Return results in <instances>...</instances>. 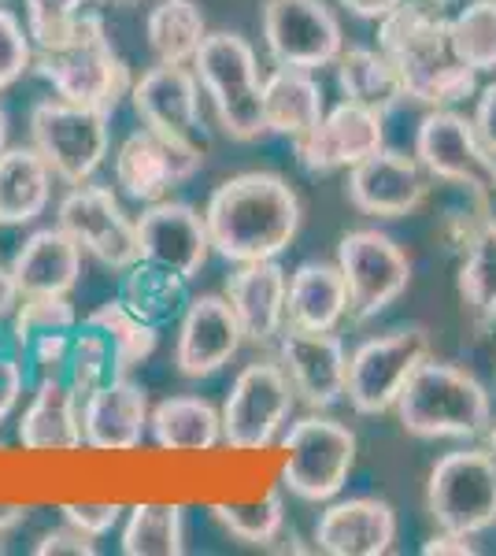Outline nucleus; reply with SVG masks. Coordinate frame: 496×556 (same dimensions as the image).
Masks as SVG:
<instances>
[{
	"instance_id": "obj_45",
	"label": "nucleus",
	"mask_w": 496,
	"mask_h": 556,
	"mask_svg": "<svg viewBox=\"0 0 496 556\" xmlns=\"http://www.w3.org/2000/svg\"><path fill=\"white\" fill-rule=\"evenodd\" d=\"M60 513L63 519H67L71 527H78L82 534L89 538H104V534H112L115 527L123 523V516H126V508L123 505H93V501H82V505H60Z\"/></svg>"
},
{
	"instance_id": "obj_37",
	"label": "nucleus",
	"mask_w": 496,
	"mask_h": 556,
	"mask_svg": "<svg viewBox=\"0 0 496 556\" xmlns=\"http://www.w3.org/2000/svg\"><path fill=\"white\" fill-rule=\"evenodd\" d=\"M212 519L233 542L267 549L285 534V501L275 490L264 501H252V505H212Z\"/></svg>"
},
{
	"instance_id": "obj_12",
	"label": "nucleus",
	"mask_w": 496,
	"mask_h": 556,
	"mask_svg": "<svg viewBox=\"0 0 496 556\" xmlns=\"http://www.w3.org/2000/svg\"><path fill=\"white\" fill-rule=\"evenodd\" d=\"M204 167V149L193 138H167L149 127L123 138L112 156V175L123 197L138 204L164 201L170 190L186 186Z\"/></svg>"
},
{
	"instance_id": "obj_3",
	"label": "nucleus",
	"mask_w": 496,
	"mask_h": 556,
	"mask_svg": "<svg viewBox=\"0 0 496 556\" xmlns=\"http://www.w3.org/2000/svg\"><path fill=\"white\" fill-rule=\"evenodd\" d=\"M404 434L422 442H474L493 424V397L467 367L427 356L396 397Z\"/></svg>"
},
{
	"instance_id": "obj_39",
	"label": "nucleus",
	"mask_w": 496,
	"mask_h": 556,
	"mask_svg": "<svg viewBox=\"0 0 496 556\" xmlns=\"http://www.w3.org/2000/svg\"><path fill=\"white\" fill-rule=\"evenodd\" d=\"M71 390L78 397H89L97 386H104L107 379H115V356L107 338L89 323H78L75 334H71V356H67V371H63Z\"/></svg>"
},
{
	"instance_id": "obj_34",
	"label": "nucleus",
	"mask_w": 496,
	"mask_h": 556,
	"mask_svg": "<svg viewBox=\"0 0 496 556\" xmlns=\"http://www.w3.org/2000/svg\"><path fill=\"white\" fill-rule=\"evenodd\" d=\"M119 549L126 556H182L186 553V513L182 505L145 501L126 508Z\"/></svg>"
},
{
	"instance_id": "obj_20",
	"label": "nucleus",
	"mask_w": 496,
	"mask_h": 556,
	"mask_svg": "<svg viewBox=\"0 0 496 556\" xmlns=\"http://www.w3.org/2000/svg\"><path fill=\"white\" fill-rule=\"evenodd\" d=\"M138 249L149 264L170 267L182 278H196L212 260L204 212L186 201H170V197L145 204V212L138 215Z\"/></svg>"
},
{
	"instance_id": "obj_57",
	"label": "nucleus",
	"mask_w": 496,
	"mask_h": 556,
	"mask_svg": "<svg viewBox=\"0 0 496 556\" xmlns=\"http://www.w3.org/2000/svg\"><path fill=\"white\" fill-rule=\"evenodd\" d=\"M427 4H437V8H445V4H459V0H427Z\"/></svg>"
},
{
	"instance_id": "obj_19",
	"label": "nucleus",
	"mask_w": 496,
	"mask_h": 556,
	"mask_svg": "<svg viewBox=\"0 0 496 556\" xmlns=\"http://www.w3.org/2000/svg\"><path fill=\"white\" fill-rule=\"evenodd\" d=\"M304 172L330 175L341 167H356L371 152L385 149V115L364 104L341 101L319 119V127L293 141Z\"/></svg>"
},
{
	"instance_id": "obj_42",
	"label": "nucleus",
	"mask_w": 496,
	"mask_h": 556,
	"mask_svg": "<svg viewBox=\"0 0 496 556\" xmlns=\"http://www.w3.org/2000/svg\"><path fill=\"white\" fill-rule=\"evenodd\" d=\"M34 38L26 30V23L15 12L0 8V93L23 83L34 71Z\"/></svg>"
},
{
	"instance_id": "obj_40",
	"label": "nucleus",
	"mask_w": 496,
	"mask_h": 556,
	"mask_svg": "<svg viewBox=\"0 0 496 556\" xmlns=\"http://www.w3.org/2000/svg\"><path fill=\"white\" fill-rule=\"evenodd\" d=\"M78 312L71 298H23L12 316V345L23 349L38 334H52V330H75Z\"/></svg>"
},
{
	"instance_id": "obj_54",
	"label": "nucleus",
	"mask_w": 496,
	"mask_h": 556,
	"mask_svg": "<svg viewBox=\"0 0 496 556\" xmlns=\"http://www.w3.org/2000/svg\"><path fill=\"white\" fill-rule=\"evenodd\" d=\"M93 4H101V8H119V12H126V8H138L141 0H93Z\"/></svg>"
},
{
	"instance_id": "obj_43",
	"label": "nucleus",
	"mask_w": 496,
	"mask_h": 556,
	"mask_svg": "<svg viewBox=\"0 0 496 556\" xmlns=\"http://www.w3.org/2000/svg\"><path fill=\"white\" fill-rule=\"evenodd\" d=\"M26 382H30L26 361L20 349L12 345V338H8V342H0V427H4L8 419L15 416V408L23 405Z\"/></svg>"
},
{
	"instance_id": "obj_32",
	"label": "nucleus",
	"mask_w": 496,
	"mask_h": 556,
	"mask_svg": "<svg viewBox=\"0 0 496 556\" xmlns=\"http://www.w3.org/2000/svg\"><path fill=\"white\" fill-rule=\"evenodd\" d=\"M119 301L133 316L152 323V327H167V323L182 319V312L189 304V278L170 271V267L138 260V264H130L123 271Z\"/></svg>"
},
{
	"instance_id": "obj_56",
	"label": "nucleus",
	"mask_w": 496,
	"mask_h": 556,
	"mask_svg": "<svg viewBox=\"0 0 496 556\" xmlns=\"http://www.w3.org/2000/svg\"><path fill=\"white\" fill-rule=\"evenodd\" d=\"M485 442H489V450L496 453V419L489 424V430H485Z\"/></svg>"
},
{
	"instance_id": "obj_2",
	"label": "nucleus",
	"mask_w": 496,
	"mask_h": 556,
	"mask_svg": "<svg viewBox=\"0 0 496 556\" xmlns=\"http://www.w3.org/2000/svg\"><path fill=\"white\" fill-rule=\"evenodd\" d=\"M378 49L390 56L404 97L427 108H453L478 93V71L453 49L448 15L427 0H404L378 23Z\"/></svg>"
},
{
	"instance_id": "obj_29",
	"label": "nucleus",
	"mask_w": 496,
	"mask_h": 556,
	"mask_svg": "<svg viewBox=\"0 0 496 556\" xmlns=\"http://www.w3.org/2000/svg\"><path fill=\"white\" fill-rule=\"evenodd\" d=\"M149 438L164 453H212L222 445V416L207 397H164L152 405Z\"/></svg>"
},
{
	"instance_id": "obj_10",
	"label": "nucleus",
	"mask_w": 496,
	"mask_h": 556,
	"mask_svg": "<svg viewBox=\"0 0 496 556\" xmlns=\"http://www.w3.org/2000/svg\"><path fill=\"white\" fill-rule=\"evenodd\" d=\"M427 513L441 531L485 534L496 527V453L453 450L430 468Z\"/></svg>"
},
{
	"instance_id": "obj_24",
	"label": "nucleus",
	"mask_w": 496,
	"mask_h": 556,
	"mask_svg": "<svg viewBox=\"0 0 496 556\" xmlns=\"http://www.w3.org/2000/svg\"><path fill=\"white\" fill-rule=\"evenodd\" d=\"M227 301L238 316L245 342L270 345L285 330V298H290V271L278 260H252L227 275Z\"/></svg>"
},
{
	"instance_id": "obj_30",
	"label": "nucleus",
	"mask_w": 496,
	"mask_h": 556,
	"mask_svg": "<svg viewBox=\"0 0 496 556\" xmlns=\"http://www.w3.org/2000/svg\"><path fill=\"white\" fill-rule=\"evenodd\" d=\"M264 115L267 130L278 138H304L308 130L319 127L327 115V101H322V86L315 71L304 67H275L264 78Z\"/></svg>"
},
{
	"instance_id": "obj_52",
	"label": "nucleus",
	"mask_w": 496,
	"mask_h": 556,
	"mask_svg": "<svg viewBox=\"0 0 496 556\" xmlns=\"http://www.w3.org/2000/svg\"><path fill=\"white\" fill-rule=\"evenodd\" d=\"M20 301H23V293H20V286H15L12 267L0 264V323H12L15 308H20Z\"/></svg>"
},
{
	"instance_id": "obj_27",
	"label": "nucleus",
	"mask_w": 496,
	"mask_h": 556,
	"mask_svg": "<svg viewBox=\"0 0 496 556\" xmlns=\"http://www.w3.org/2000/svg\"><path fill=\"white\" fill-rule=\"evenodd\" d=\"M52 167L34 146H8L0 152V227L38 223L52 204Z\"/></svg>"
},
{
	"instance_id": "obj_51",
	"label": "nucleus",
	"mask_w": 496,
	"mask_h": 556,
	"mask_svg": "<svg viewBox=\"0 0 496 556\" xmlns=\"http://www.w3.org/2000/svg\"><path fill=\"white\" fill-rule=\"evenodd\" d=\"M471 208L478 212L482 227H496V175L489 178V182H482L471 190Z\"/></svg>"
},
{
	"instance_id": "obj_50",
	"label": "nucleus",
	"mask_w": 496,
	"mask_h": 556,
	"mask_svg": "<svg viewBox=\"0 0 496 556\" xmlns=\"http://www.w3.org/2000/svg\"><path fill=\"white\" fill-rule=\"evenodd\" d=\"M341 8H345L348 15H356V20H367V23H382L385 15L393 12V8H400L404 0H338Z\"/></svg>"
},
{
	"instance_id": "obj_4",
	"label": "nucleus",
	"mask_w": 496,
	"mask_h": 556,
	"mask_svg": "<svg viewBox=\"0 0 496 556\" xmlns=\"http://www.w3.org/2000/svg\"><path fill=\"white\" fill-rule=\"evenodd\" d=\"M34 75L52 86V93L71 104L97 108V112L115 115L126 97H130V67L115 52L112 38L104 30V20L97 12H82L75 34L56 49L34 52Z\"/></svg>"
},
{
	"instance_id": "obj_26",
	"label": "nucleus",
	"mask_w": 496,
	"mask_h": 556,
	"mask_svg": "<svg viewBox=\"0 0 496 556\" xmlns=\"http://www.w3.org/2000/svg\"><path fill=\"white\" fill-rule=\"evenodd\" d=\"M15 434H20V445L26 453L82 450V397L71 390L63 375L38 379L20 424H15Z\"/></svg>"
},
{
	"instance_id": "obj_36",
	"label": "nucleus",
	"mask_w": 496,
	"mask_h": 556,
	"mask_svg": "<svg viewBox=\"0 0 496 556\" xmlns=\"http://www.w3.org/2000/svg\"><path fill=\"white\" fill-rule=\"evenodd\" d=\"M456 290L463 312L478 327L496 323V227H482L471 245L459 253Z\"/></svg>"
},
{
	"instance_id": "obj_58",
	"label": "nucleus",
	"mask_w": 496,
	"mask_h": 556,
	"mask_svg": "<svg viewBox=\"0 0 496 556\" xmlns=\"http://www.w3.org/2000/svg\"><path fill=\"white\" fill-rule=\"evenodd\" d=\"M0 553H4V538H0Z\"/></svg>"
},
{
	"instance_id": "obj_55",
	"label": "nucleus",
	"mask_w": 496,
	"mask_h": 556,
	"mask_svg": "<svg viewBox=\"0 0 496 556\" xmlns=\"http://www.w3.org/2000/svg\"><path fill=\"white\" fill-rule=\"evenodd\" d=\"M8 149V112H4V104H0V152Z\"/></svg>"
},
{
	"instance_id": "obj_1",
	"label": "nucleus",
	"mask_w": 496,
	"mask_h": 556,
	"mask_svg": "<svg viewBox=\"0 0 496 556\" xmlns=\"http://www.w3.org/2000/svg\"><path fill=\"white\" fill-rule=\"evenodd\" d=\"M301 197L275 172H241L219 182L204 204L212 253L227 264L278 260L301 230Z\"/></svg>"
},
{
	"instance_id": "obj_49",
	"label": "nucleus",
	"mask_w": 496,
	"mask_h": 556,
	"mask_svg": "<svg viewBox=\"0 0 496 556\" xmlns=\"http://www.w3.org/2000/svg\"><path fill=\"white\" fill-rule=\"evenodd\" d=\"M474 130L485 141V149L496 152V83L485 89H478V104H474Z\"/></svg>"
},
{
	"instance_id": "obj_33",
	"label": "nucleus",
	"mask_w": 496,
	"mask_h": 556,
	"mask_svg": "<svg viewBox=\"0 0 496 556\" xmlns=\"http://www.w3.org/2000/svg\"><path fill=\"white\" fill-rule=\"evenodd\" d=\"M145 38L156 64H193L207 38V23L196 0H156L145 15Z\"/></svg>"
},
{
	"instance_id": "obj_25",
	"label": "nucleus",
	"mask_w": 496,
	"mask_h": 556,
	"mask_svg": "<svg viewBox=\"0 0 496 556\" xmlns=\"http://www.w3.org/2000/svg\"><path fill=\"white\" fill-rule=\"evenodd\" d=\"M82 245L60 227H41L15 249L12 275L23 298H71L82 278Z\"/></svg>"
},
{
	"instance_id": "obj_44",
	"label": "nucleus",
	"mask_w": 496,
	"mask_h": 556,
	"mask_svg": "<svg viewBox=\"0 0 496 556\" xmlns=\"http://www.w3.org/2000/svg\"><path fill=\"white\" fill-rule=\"evenodd\" d=\"M71 334H75V330H52V334H38L30 345L23 349V361L34 367L38 379H52V375L67 371Z\"/></svg>"
},
{
	"instance_id": "obj_38",
	"label": "nucleus",
	"mask_w": 496,
	"mask_h": 556,
	"mask_svg": "<svg viewBox=\"0 0 496 556\" xmlns=\"http://www.w3.org/2000/svg\"><path fill=\"white\" fill-rule=\"evenodd\" d=\"M453 49L467 67L496 71V0H471L448 20Z\"/></svg>"
},
{
	"instance_id": "obj_6",
	"label": "nucleus",
	"mask_w": 496,
	"mask_h": 556,
	"mask_svg": "<svg viewBox=\"0 0 496 556\" xmlns=\"http://www.w3.org/2000/svg\"><path fill=\"white\" fill-rule=\"evenodd\" d=\"M356 434L330 416H304L282 434V486L304 505H327L356 468Z\"/></svg>"
},
{
	"instance_id": "obj_5",
	"label": "nucleus",
	"mask_w": 496,
	"mask_h": 556,
	"mask_svg": "<svg viewBox=\"0 0 496 556\" xmlns=\"http://www.w3.org/2000/svg\"><path fill=\"white\" fill-rule=\"evenodd\" d=\"M193 75L201 83L204 97L212 101V112L219 119V130L230 141H259L267 138L264 115V78H259L256 49L233 30L207 34L201 52L193 56Z\"/></svg>"
},
{
	"instance_id": "obj_16",
	"label": "nucleus",
	"mask_w": 496,
	"mask_h": 556,
	"mask_svg": "<svg viewBox=\"0 0 496 556\" xmlns=\"http://www.w3.org/2000/svg\"><path fill=\"white\" fill-rule=\"evenodd\" d=\"M278 364L290 375L296 401L311 412H327L345 401L348 349L333 330L285 327L278 334Z\"/></svg>"
},
{
	"instance_id": "obj_11",
	"label": "nucleus",
	"mask_w": 496,
	"mask_h": 556,
	"mask_svg": "<svg viewBox=\"0 0 496 556\" xmlns=\"http://www.w3.org/2000/svg\"><path fill=\"white\" fill-rule=\"evenodd\" d=\"M341 278L348 290V316L374 319L411 286V256L382 230H348L338 241Z\"/></svg>"
},
{
	"instance_id": "obj_22",
	"label": "nucleus",
	"mask_w": 496,
	"mask_h": 556,
	"mask_svg": "<svg viewBox=\"0 0 496 556\" xmlns=\"http://www.w3.org/2000/svg\"><path fill=\"white\" fill-rule=\"evenodd\" d=\"M315 553L327 556H385L396 545V508L382 497L327 501L315 519Z\"/></svg>"
},
{
	"instance_id": "obj_28",
	"label": "nucleus",
	"mask_w": 496,
	"mask_h": 556,
	"mask_svg": "<svg viewBox=\"0 0 496 556\" xmlns=\"http://www.w3.org/2000/svg\"><path fill=\"white\" fill-rule=\"evenodd\" d=\"M348 316V290L338 264L327 260H304L290 275V298H285V327L301 330H338Z\"/></svg>"
},
{
	"instance_id": "obj_17",
	"label": "nucleus",
	"mask_w": 496,
	"mask_h": 556,
	"mask_svg": "<svg viewBox=\"0 0 496 556\" xmlns=\"http://www.w3.org/2000/svg\"><path fill=\"white\" fill-rule=\"evenodd\" d=\"M348 204L371 219H404L419 212L430 193V175L408 152L378 149L348 167Z\"/></svg>"
},
{
	"instance_id": "obj_14",
	"label": "nucleus",
	"mask_w": 496,
	"mask_h": 556,
	"mask_svg": "<svg viewBox=\"0 0 496 556\" xmlns=\"http://www.w3.org/2000/svg\"><path fill=\"white\" fill-rule=\"evenodd\" d=\"M264 45L278 67L322 71L345 52V34L327 0H264Z\"/></svg>"
},
{
	"instance_id": "obj_8",
	"label": "nucleus",
	"mask_w": 496,
	"mask_h": 556,
	"mask_svg": "<svg viewBox=\"0 0 496 556\" xmlns=\"http://www.w3.org/2000/svg\"><path fill=\"white\" fill-rule=\"evenodd\" d=\"M296 405V390L278 361H252L230 382L222 401V445L233 453H259L270 450L290 427Z\"/></svg>"
},
{
	"instance_id": "obj_53",
	"label": "nucleus",
	"mask_w": 496,
	"mask_h": 556,
	"mask_svg": "<svg viewBox=\"0 0 496 556\" xmlns=\"http://www.w3.org/2000/svg\"><path fill=\"white\" fill-rule=\"evenodd\" d=\"M26 516H30V508L26 505H0V538L20 531V527L26 523Z\"/></svg>"
},
{
	"instance_id": "obj_21",
	"label": "nucleus",
	"mask_w": 496,
	"mask_h": 556,
	"mask_svg": "<svg viewBox=\"0 0 496 556\" xmlns=\"http://www.w3.org/2000/svg\"><path fill=\"white\" fill-rule=\"evenodd\" d=\"M149 390L115 375L82 397V442L93 453H133L149 438Z\"/></svg>"
},
{
	"instance_id": "obj_23",
	"label": "nucleus",
	"mask_w": 496,
	"mask_h": 556,
	"mask_svg": "<svg viewBox=\"0 0 496 556\" xmlns=\"http://www.w3.org/2000/svg\"><path fill=\"white\" fill-rule=\"evenodd\" d=\"M130 104L141 127L167 138H193L201 130V83L186 64H156L130 86Z\"/></svg>"
},
{
	"instance_id": "obj_31",
	"label": "nucleus",
	"mask_w": 496,
	"mask_h": 556,
	"mask_svg": "<svg viewBox=\"0 0 496 556\" xmlns=\"http://www.w3.org/2000/svg\"><path fill=\"white\" fill-rule=\"evenodd\" d=\"M338 89H341V101H352V104H364L371 112H382L390 115L396 104H404V83L396 75V67L390 64L382 49H345L338 56Z\"/></svg>"
},
{
	"instance_id": "obj_9",
	"label": "nucleus",
	"mask_w": 496,
	"mask_h": 556,
	"mask_svg": "<svg viewBox=\"0 0 496 556\" xmlns=\"http://www.w3.org/2000/svg\"><path fill=\"white\" fill-rule=\"evenodd\" d=\"M430 356V330L419 323H404L385 334L359 342L348 353L345 401L359 416H385L396 408V397L408 386L415 367Z\"/></svg>"
},
{
	"instance_id": "obj_18",
	"label": "nucleus",
	"mask_w": 496,
	"mask_h": 556,
	"mask_svg": "<svg viewBox=\"0 0 496 556\" xmlns=\"http://www.w3.org/2000/svg\"><path fill=\"white\" fill-rule=\"evenodd\" d=\"M245 345V330L233 316L227 293H201L189 298L178 319L175 367L182 379H212Z\"/></svg>"
},
{
	"instance_id": "obj_7",
	"label": "nucleus",
	"mask_w": 496,
	"mask_h": 556,
	"mask_svg": "<svg viewBox=\"0 0 496 556\" xmlns=\"http://www.w3.org/2000/svg\"><path fill=\"white\" fill-rule=\"evenodd\" d=\"M30 146L41 152L60 182L82 186L112 156V115L49 97L30 112Z\"/></svg>"
},
{
	"instance_id": "obj_35",
	"label": "nucleus",
	"mask_w": 496,
	"mask_h": 556,
	"mask_svg": "<svg viewBox=\"0 0 496 556\" xmlns=\"http://www.w3.org/2000/svg\"><path fill=\"white\" fill-rule=\"evenodd\" d=\"M82 323L97 327L107 338V345H112V356H115V375L138 371V367L145 364L152 353H156L160 327H152V323H145L141 316H133V312L126 308L119 298L101 301Z\"/></svg>"
},
{
	"instance_id": "obj_41",
	"label": "nucleus",
	"mask_w": 496,
	"mask_h": 556,
	"mask_svg": "<svg viewBox=\"0 0 496 556\" xmlns=\"http://www.w3.org/2000/svg\"><path fill=\"white\" fill-rule=\"evenodd\" d=\"M26 4V30L34 49H56L75 34L86 12V0H23Z\"/></svg>"
},
{
	"instance_id": "obj_13",
	"label": "nucleus",
	"mask_w": 496,
	"mask_h": 556,
	"mask_svg": "<svg viewBox=\"0 0 496 556\" xmlns=\"http://www.w3.org/2000/svg\"><path fill=\"white\" fill-rule=\"evenodd\" d=\"M56 223L82 245V253L93 256L101 267L126 271V267L141 260L138 219L126 215L115 190L97 186L93 178L82 186H71V190L63 193V201L56 208Z\"/></svg>"
},
{
	"instance_id": "obj_46",
	"label": "nucleus",
	"mask_w": 496,
	"mask_h": 556,
	"mask_svg": "<svg viewBox=\"0 0 496 556\" xmlns=\"http://www.w3.org/2000/svg\"><path fill=\"white\" fill-rule=\"evenodd\" d=\"M34 556H97V538L82 534L63 519L60 527H49L38 542H34Z\"/></svg>"
},
{
	"instance_id": "obj_15",
	"label": "nucleus",
	"mask_w": 496,
	"mask_h": 556,
	"mask_svg": "<svg viewBox=\"0 0 496 556\" xmlns=\"http://www.w3.org/2000/svg\"><path fill=\"white\" fill-rule=\"evenodd\" d=\"M415 160L427 167L430 178L463 186L467 193L496 175V152L485 149V141L478 138L474 119L453 112V108L427 112L419 134H415Z\"/></svg>"
},
{
	"instance_id": "obj_47",
	"label": "nucleus",
	"mask_w": 496,
	"mask_h": 556,
	"mask_svg": "<svg viewBox=\"0 0 496 556\" xmlns=\"http://www.w3.org/2000/svg\"><path fill=\"white\" fill-rule=\"evenodd\" d=\"M478 230H482V219H478L474 208L471 212H445V215H441V223H437V241H441V249H445V253L459 256L474 241Z\"/></svg>"
},
{
	"instance_id": "obj_48",
	"label": "nucleus",
	"mask_w": 496,
	"mask_h": 556,
	"mask_svg": "<svg viewBox=\"0 0 496 556\" xmlns=\"http://www.w3.org/2000/svg\"><path fill=\"white\" fill-rule=\"evenodd\" d=\"M422 556H478L474 534H459V531H441L430 534L422 542Z\"/></svg>"
}]
</instances>
